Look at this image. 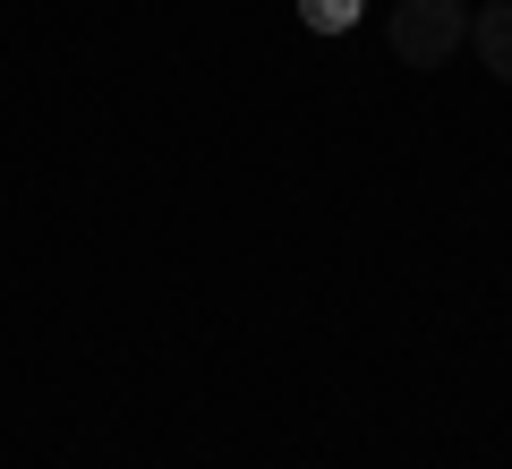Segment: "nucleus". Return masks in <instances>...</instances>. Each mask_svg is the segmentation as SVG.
Wrapping results in <instances>:
<instances>
[{
  "mask_svg": "<svg viewBox=\"0 0 512 469\" xmlns=\"http://www.w3.org/2000/svg\"><path fill=\"white\" fill-rule=\"evenodd\" d=\"M402 69H444V60L470 43V0H393V18H384Z\"/></svg>",
  "mask_w": 512,
  "mask_h": 469,
  "instance_id": "1",
  "label": "nucleus"
},
{
  "mask_svg": "<svg viewBox=\"0 0 512 469\" xmlns=\"http://www.w3.org/2000/svg\"><path fill=\"white\" fill-rule=\"evenodd\" d=\"M470 52H478V60H487V69L512 86V0H487V9L470 18Z\"/></svg>",
  "mask_w": 512,
  "mask_h": 469,
  "instance_id": "2",
  "label": "nucleus"
},
{
  "mask_svg": "<svg viewBox=\"0 0 512 469\" xmlns=\"http://www.w3.org/2000/svg\"><path fill=\"white\" fill-rule=\"evenodd\" d=\"M299 18H308L316 35H342V26L359 18V0H299Z\"/></svg>",
  "mask_w": 512,
  "mask_h": 469,
  "instance_id": "3",
  "label": "nucleus"
}]
</instances>
